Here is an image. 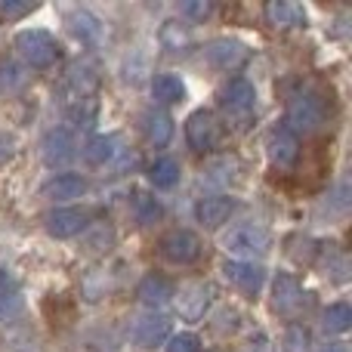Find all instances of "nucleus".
<instances>
[{
	"mask_svg": "<svg viewBox=\"0 0 352 352\" xmlns=\"http://www.w3.org/2000/svg\"><path fill=\"white\" fill-rule=\"evenodd\" d=\"M303 306H306V291L297 281V275L278 272V278L272 281V309L278 312V316L294 318Z\"/></svg>",
	"mask_w": 352,
	"mask_h": 352,
	"instance_id": "obj_9",
	"label": "nucleus"
},
{
	"mask_svg": "<svg viewBox=\"0 0 352 352\" xmlns=\"http://www.w3.org/2000/svg\"><path fill=\"white\" fill-rule=\"evenodd\" d=\"M223 275L235 291H241L244 297H256L266 281V269L263 266H254L248 260H226L223 263Z\"/></svg>",
	"mask_w": 352,
	"mask_h": 352,
	"instance_id": "obj_10",
	"label": "nucleus"
},
{
	"mask_svg": "<svg viewBox=\"0 0 352 352\" xmlns=\"http://www.w3.org/2000/svg\"><path fill=\"white\" fill-rule=\"evenodd\" d=\"M324 352H349L346 346H343V343H331V346L328 349H324Z\"/></svg>",
	"mask_w": 352,
	"mask_h": 352,
	"instance_id": "obj_40",
	"label": "nucleus"
},
{
	"mask_svg": "<svg viewBox=\"0 0 352 352\" xmlns=\"http://www.w3.org/2000/svg\"><path fill=\"white\" fill-rule=\"evenodd\" d=\"M16 50L31 68H50L62 56V47L50 31L43 28H25L16 34Z\"/></svg>",
	"mask_w": 352,
	"mask_h": 352,
	"instance_id": "obj_3",
	"label": "nucleus"
},
{
	"mask_svg": "<svg viewBox=\"0 0 352 352\" xmlns=\"http://www.w3.org/2000/svg\"><path fill=\"white\" fill-rule=\"evenodd\" d=\"M158 250L164 260L176 263V266H188V263H195L201 256V238L188 229H170L161 235Z\"/></svg>",
	"mask_w": 352,
	"mask_h": 352,
	"instance_id": "obj_6",
	"label": "nucleus"
},
{
	"mask_svg": "<svg viewBox=\"0 0 352 352\" xmlns=\"http://www.w3.org/2000/svg\"><path fill=\"white\" fill-rule=\"evenodd\" d=\"M167 334H170V322H167L164 316H140L133 322V331H130V337H133L136 346L142 349H155L161 346V343L167 340Z\"/></svg>",
	"mask_w": 352,
	"mask_h": 352,
	"instance_id": "obj_14",
	"label": "nucleus"
},
{
	"mask_svg": "<svg viewBox=\"0 0 352 352\" xmlns=\"http://www.w3.org/2000/svg\"><path fill=\"white\" fill-rule=\"evenodd\" d=\"M322 324H324V331H328V334H343V331H349V324H352L349 303L328 306V309H324V316H322Z\"/></svg>",
	"mask_w": 352,
	"mask_h": 352,
	"instance_id": "obj_27",
	"label": "nucleus"
},
{
	"mask_svg": "<svg viewBox=\"0 0 352 352\" xmlns=\"http://www.w3.org/2000/svg\"><path fill=\"white\" fill-rule=\"evenodd\" d=\"M37 10V3H28V0H3L0 3V19L6 22H16V19H25Z\"/></svg>",
	"mask_w": 352,
	"mask_h": 352,
	"instance_id": "obj_33",
	"label": "nucleus"
},
{
	"mask_svg": "<svg viewBox=\"0 0 352 352\" xmlns=\"http://www.w3.org/2000/svg\"><path fill=\"white\" fill-rule=\"evenodd\" d=\"M96 111H99L96 96H93V99H80V102L68 105V118H72L78 127H93V121H96Z\"/></svg>",
	"mask_w": 352,
	"mask_h": 352,
	"instance_id": "obj_32",
	"label": "nucleus"
},
{
	"mask_svg": "<svg viewBox=\"0 0 352 352\" xmlns=\"http://www.w3.org/2000/svg\"><path fill=\"white\" fill-rule=\"evenodd\" d=\"M349 263H346V256L343 254H334V260H328V275L334 281H346L349 278Z\"/></svg>",
	"mask_w": 352,
	"mask_h": 352,
	"instance_id": "obj_38",
	"label": "nucleus"
},
{
	"mask_svg": "<svg viewBox=\"0 0 352 352\" xmlns=\"http://www.w3.org/2000/svg\"><path fill=\"white\" fill-rule=\"evenodd\" d=\"M223 248L235 256H263L272 248V235L256 223H241L223 235Z\"/></svg>",
	"mask_w": 352,
	"mask_h": 352,
	"instance_id": "obj_4",
	"label": "nucleus"
},
{
	"mask_svg": "<svg viewBox=\"0 0 352 352\" xmlns=\"http://www.w3.org/2000/svg\"><path fill=\"white\" fill-rule=\"evenodd\" d=\"M173 297H176L179 316L186 322H198V318H204V312L213 303V285L210 281H186L179 287V294H173Z\"/></svg>",
	"mask_w": 352,
	"mask_h": 352,
	"instance_id": "obj_7",
	"label": "nucleus"
},
{
	"mask_svg": "<svg viewBox=\"0 0 352 352\" xmlns=\"http://www.w3.org/2000/svg\"><path fill=\"white\" fill-rule=\"evenodd\" d=\"M105 291H109L105 272H90V275L84 278V300L96 303V300H102V297H105Z\"/></svg>",
	"mask_w": 352,
	"mask_h": 352,
	"instance_id": "obj_34",
	"label": "nucleus"
},
{
	"mask_svg": "<svg viewBox=\"0 0 352 352\" xmlns=\"http://www.w3.org/2000/svg\"><path fill=\"white\" fill-rule=\"evenodd\" d=\"M201 340L195 334H176L167 340V352H198Z\"/></svg>",
	"mask_w": 352,
	"mask_h": 352,
	"instance_id": "obj_36",
	"label": "nucleus"
},
{
	"mask_svg": "<svg viewBox=\"0 0 352 352\" xmlns=\"http://www.w3.org/2000/svg\"><path fill=\"white\" fill-rule=\"evenodd\" d=\"M309 346H312V337L303 324H291L285 331V337H281V352H309Z\"/></svg>",
	"mask_w": 352,
	"mask_h": 352,
	"instance_id": "obj_30",
	"label": "nucleus"
},
{
	"mask_svg": "<svg viewBox=\"0 0 352 352\" xmlns=\"http://www.w3.org/2000/svg\"><path fill=\"white\" fill-rule=\"evenodd\" d=\"M90 219H93V213L84 210V207H59V210L47 213L43 223H47V232L53 238H74L90 226Z\"/></svg>",
	"mask_w": 352,
	"mask_h": 352,
	"instance_id": "obj_12",
	"label": "nucleus"
},
{
	"mask_svg": "<svg viewBox=\"0 0 352 352\" xmlns=\"http://www.w3.org/2000/svg\"><path fill=\"white\" fill-rule=\"evenodd\" d=\"M328 118V105H324V96L316 90H300L287 99L285 109V127L291 130L294 136L297 133H316L318 127Z\"/></svg>",
	"mask_w": 352,
	"mask_h": 352,
	"instance_id": "obj_1",
	"label": "nucleus"
},
{
	"mask_svg": "<svg viewBox=\"0 0 352 352\" xmlns=\"http://www.w3.org/2000/svg\"><path fill=\"white\" fill-rule=\"evenodd\" d=\"M266 155L275 170H291L300 158V140L287 127H275L266 140Z\"/></svg>",
	"mask_w": 352,
	"mask_h": 352,
	"instance_id": "obj_13",
	"label": "nucleus"
},
{
	"mask_svg": "<svg viewBox=\"0 0 352 352\" xmlns=\"http://www.w3.org/2000/svg\"><path fill=\"white\" fill-rule=\"evenodd\" d=\"M111 244H115V232L105 229V226H99L96 235H93L90 241H87V248H90V250H99V254H102V250H109Z\"/></svg>",
	"mask_w": 352,
	"mask_h": 352,
	"instance_id": "obj_37",
	"label": "nucleus"
},
{
	"mask_svg": "<svg viewBox=\"0 0 352 352\" xmlns=\"http://www.w3.org/2000/svg\"><path fill=\"white\" fill-rule=\"evenodd\" d=\"M161 43H164L167 50H186L188 43H192V34H188L186 25L164 22V28H161Z\"/></svg>",
	"mask_w": 352,
	"mask_h": 352,
	"instance_id": "obj_31",
	"label": "nucleus"
},
{
	"mask_svg": "<svg viewBox=\"0 0 352 352\" xmlns=\"http://www.w3.org/2000/svg\"><path fill=\"white\" fill-rule=\"evenodd\" d=\"M43 198L50 201H74V198H84L87 195V179L78 173H59L53 176V179L43 182L41 188Z\"/></svg>",
	"mask_w": 352,
	"mask_h": 352,
	"instance_id": "obj_17",
	"label": "nucleus"
},
{
	"mask_svg": "<svg viewBox=\"0 0 352 352\" xmlns=\"http://www.w3.org/2000/svg\"><path fill=\"white\" fill-rule=\"evenodd\" d=\"M12 155H16V140H12L10 133H3V130H0V164H6Z\"/></svg>",
	"mask_w": 352,
	"mask_h": 352,
	"instance_id": "obj_39",
	"label": "nucleus"
},
{
	"mask_svg": "<svg viewBox=\"0 0 352 352\" xmlns=\"http://www.w3.org/2000/svg\"><path fill=\"white\" fill-rule=\"evenodd\" d=\"M204 56L217 72H238L250 59V50L248 43L235 41V37H217V41H210L204 47Z\"/></svg>",
	"mask_w": 352,
	"mask_h": 352,
	"instance_id": "obj_8",
	"label": "nucleus"
},
{
	"mask_svg": "<svg viewBox=\"0 0 352 352\" xmlns=\"http://www.w3.org/2000/svg\"><path fill=\"white\" fill-rule=\"evenodd\" d=\"M173 294H176L173 285L164 278V275H158V272H148L146 278L140 281V287H136V297H140L146 306H152V309H155V306H164Z\"/></svg>",
	"mask_w": 352,
	"mask_h": 352,
	"instance_id": "obj_20",
	"label": "nucleus"
},
{
	"mask_svg": "<svg viewBox=\"0 0 352 352\" xmlns=\"http://www.w3.org/2000/svg\"><path fill=\"white\" fill-rule=\"evenodd\" d=\"M263 16H266V25H272L275 31L303 28V25H306L303 6L287 3V0H272V3H266V6H263Z\"/></svg>",
	"mask_w": 352,
	"mask_h": 352,
	"instance_id": "obj_15",
	"label": "nucleus"
},
{
	"mask_svg": "<svg viewBox=\"0 0 352 352\" xmlns=\"http://www.w3.org/2000/svg\"><path fill=\"white\" fill-rule=\"evenodd\" d=\"M316 254H318V244L312 241L309 235H291L287 238V256H291L294 263L309 266V263L316 260Z\"/></svg>",
	"mask_w": 352,
	"mask_h": 352,
	"instance_id": "obj_28",
	"label": "nucleus"
},
{
	"mask_svg": "<svg viewBox=\"0 0 352 352\" xmlns=\"http://www.w3.org/2000/svg\"><path fill=\"white\" fill-rule=\"evenodd\" d=\"M22 306H25L22 285H19L16 275L3 269V272H0V316L12 318V316H19V312H22Z\"/></svg>",
	"mask_w": 352,
	"mask_h": 352,
	"instance_id": "obj_21",
	"label": "nucleus"
},
{
	"mask_svg": "<svg viewBox=\"0 0 352 352\" xmlns=\"http://www.w3.org/2000/svg\"><path fill=\"white\" fill-rule=\"evenodd\" d=\"M118 146H121V140H118L115 133L93 136V140L87 142V148H84V158L90 161V164H105V161H111L118 155Z\"/></svg>",
	"mask_w": 352,
	"mask_h": 352,
	"instance_id": "obj_25",
	"label": "nucleus"
},
{
	"mask_svg": "<svg viewBox=\"0 0 352 352\" xmlns=\"http://www.w3.org/2000/svg\"><path fill=\"white\" fill-rule=\"evenodd\" d=\"M25 84V72L16 62H0V96H10V93L22 90Z\"/></svg>",
	"mask_w": 352,
	"mask_h": 352,
	"instance_id": "obj_29",
	"label": "nucleus"
},
{
	"mask_svg": "<svg viewBox=\"0 0 352 352\" xmlns=\"http://www.w3.org/2000/svg\"><path fill=\"white\" fill-rule=\"evenodd\" d=\"M232 210H235V201H232V198H226V195H210V198H201L198 201L195 217H198L201 226L217 229V226H223L226 219L232 217Z\"/></svg>",
	"mask_w": 352,
	"mask_h": 352,
	"instance_id": "obj_18",
	"label": "nucleus"
},
{
	"mask_svg": "<svg viewBox=\"0 0 352 352\" xmlns=\"http://www.w3.org/2000/svg\"><path fill=\"white\" fill-rule=\"evenodd\" d=\"M219 109H223L226 121L232 124V127H248L250 121H254L256 115V90L254 84H248L244 78H232L229 84L219 90Z\"/></svg>",
	"mask_w": 352,
	"mask_h": 352,
	"instance_id": "obj_2",
	"label": "nucleus"
},
{
	"mask_svg": "<svg viewBox=\"0 0 352 352\" xmlns=\"http://www.w3.org/2000/svg\"><path fill=\"white\" fill-rule=\"evenodd\" d=\"M179 164L173 158H158L148 164V179H152L155 188H173L179 182Z\"/></svg>",
	"mask_w": 352,
	"mask_h": 352,
	"instance_id": "obj_26",
	"label": "nucleus"
},
{
	"mask_svg": "<svg viewBox=\"0 0 352 352\" xmlns=\"http://www.w3.org/2000/svg\"><path fill=\"white\" fill-rule=\"evenodd\" d=\"M99 90V68L93 65L90 59H80L68 68L65 74V93L72 102H80V99H93Z\"/></svg>",
	"mask_w": 352,
	"mask_h": 352,
	"instance_id": "obj_11",
	"label": "nucleus"
},
{
	"mask_svg": "<svg viewBox=\"0 0 352 352\" xmlns=\"http://www.w3.org/2000/svg\"><path fill=\"white\" fill-rule=\"evenodd\" d=\"M133 217L140 226H152L158 223L161 217H164V207H161V201L155 198V195L148 192H133Z\"/></svg>",
	"mask_w": 352,
	"mask_h": 352,
	"instance_id": "obj_23",
	"label": "nucleus"
},
{
	"mask_svg": "<svg viewBox=\"0 0 352 352\" xmlns=\"http://www.w3.org/2000/svg\"><path fill=\"white\" fill-rule=\"evenodd\" d=\"M68 22H72L74 34H78L80 41H87V43H96L99 37H102V25H99V19L93 16V12H87V10L68 12Z\"/></svg>",
	"mask_w": 352,
	"mask_h": 352,
	"instance_id": "obj_24",
	"label": "nucleus"
},
{
	"mask_svg": "<svg viewBox=\"0 0 352 352\" xmlns=\"http://www.w3.org/2000/svg\"><path fill=\"white\" fill-rule=\"evenodd\" d=\"M186 140L195 152H213L219 146V140H223V124H219V118L213 111L198 109L186 121Z\"/></svg>",
	"mask_w": 352,
	"mask_h": 352,
	"instance_id": "obj_5",
	"label": "nucleus"
},
{
	"mask_svg": "<svg viewBox=\"0 0 352 352\" xmlns=\"http://www.w3.org/2000/svg\"><path fill=\"white\" fill-rule=\"evenodd\" d=\"M179 10H182V16H188V19H195V22H201V19H207V16L213 12V3H210V0H186Z\"/></svg>",
	"mask_w": 352,
	"mask_h": 352,
	"instance_id": "obj_35",
	"label": "nucleus"
},
{
	"mask_svg": "<svg viewBox=\"0 0 352 352\" xmlns=\"http://www.w3.org/2000/svg\"><path fill=\"white\" fill-rule=\"evenodd\" d=\"M41 158L47 161L50 167L56 164H65L68 158H74V136L72 130L59 127V130H50L41 142Z\"/></svg>",
	"mask_w": 352,
	"mask_h": 352,
	"instance_id": "obj_16",
	"label": "nucleus"
},
{
	"mask_svg": "<svg viewBox=\"0 0 352 352\" xmlns=\"http://www.w3.org/2000/svg\"><path fill=\"white\" fill-rule=\"evenodd\" d=\"M152 96L158 99L161 105H173V102H182L186 99V84L179 80V74H158L152 80Z\"/></svg>",
	"mask_w": 352,
	"mask_h": 352,
	"instance_id": "obj_22",
	"label": "nucleus"
},
{
	"mask_svg": "<svg viewBox=\"0 0 352 352\" xmlns=\"http://www.w3.org/2000/svg\"><path fill=\"white\" fill-rule=\"evenodd\" d=\"M142 136H146L148 146L164 148L173 136V118L161 109H148L146 115H142Z\"/></svg>",
	"mask_w": 352,
	"mask_h": 352,
	"instance_id": "obj_19",
	"label": "nucleus"
}]
</instances>
